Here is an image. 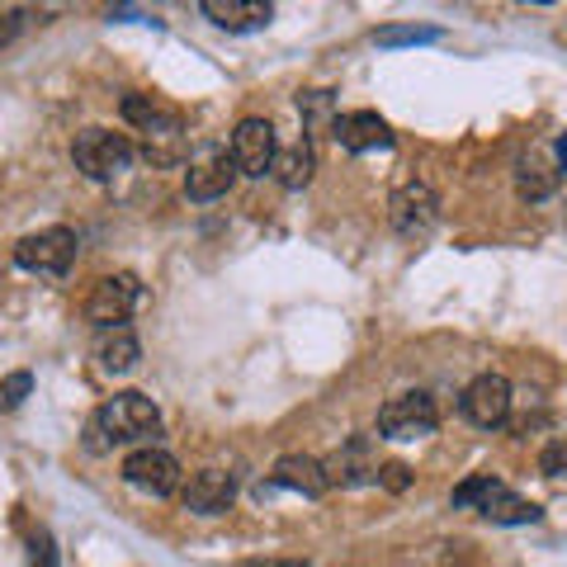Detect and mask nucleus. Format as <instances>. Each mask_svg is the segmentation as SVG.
<instances>
[{
	"instance_id": "nucleus-1",
	"label": "nucleus",
	"mask_w": 567,
	"mask_h": 567,
	"mask_svg": "<svg viewBox=\"0 0 567 567\" xmlns=\"http://www.w3.org/2000/svg\"><path fill=\"white\" fill-rule=\"evenodd\" d=\"M162 435V412H156L152 398L142 393H114L110 402L100 406L85 425V450L91 454H104L114 445H152V440Z\"/></svg>"
},
{
	"instance_id": "nucleus-2",
	"label": "nucleus",
	"mask_w": 567,
	"mask_h": 567,
	"mask_svg": "<svg viewBox=\"0 0 567 567\" xmlns=\"http://www.w3.org/2000/svg\"><path fill=\"white\" fill-rule=\"evenodd\" d=\"M133 142L123 133H110V128H85L76 133V142H71V162H76V171L85 175V181H114V175H123L133 166Z\"/></svg>"
},
{
	"instance_id": "nucleus-3",
	"label": "nucleus",
	"mask_w": 567,
	"mask_h": 567,
	"mask_svg": "<svg viewBox=\"0 0 567 567\" xmlns=\"http://www.w3.org/2000/svg\"><path fill=\"white\" fill-rule=\"evenodd\" d=\"M76 260V233L71 227H43V233H29L14 241V265L29 275H48V279H62Z\"/></svg>"
},
{
	"instance_id": "nucleus-4",
	"label": "nucleus",
	"mask_w": 567,
	"mask_h": 567,
	"mask_svg": "<svg viewBox=\"0 0 567 567\" xmlns=\"http://www.w3.org/2000/svg\"><path fill=\"white\" fill-rule=\"evenodd\" d=\"M435 425H440V412L431 393H398L379 406L383 440H421V435H435Z\"/></svg>"
},
{
	"instance_id": "nucleus-5",
	"label": "nucleus",
	"mask_w": 567,
	"mask_h": 567,
	"mask_svg": "<svg viewBox=\"0 0 567 567\" xmlns=\"http://www.w3.org/2000/svg\"><path fill=\"white\" fill-rule=\"evenodd\" d=\"M237 175L241 171H237L227 147H199L189 156V171H185V199H194V204L223 199V194L237 185Z\"/></svg>"
},
{
	"instance_id": "nucleus-6",
	"label": "nucleus",
	"mask_w": 567,
	"mask_h": 567,
	"mask_svg": "<svg viewBox=\"0 0 567 567\" xmlns=\"http://www.w3.org/2000/svg\"><path fill=\"white\" fill-rule=\"evenodd\" d=\"M123 483L137 492H152V496H171V492H181V464L162 445H142L123 458Z\"/></svg>"
},
{
	"instance_id": "nucleus-7",
	"label": "nucleus",
	"mask_w": 567,
	"mask_h": 567,
	"mask_svg": "<svg viewBox=\"0 0 567 567\" xmlns=\"http://www.w3.org/2000/svg\"><path fill=\"white\" fill-rule=\"evenodd\" d=\"M142 303V284L137 275H110V279H100V289L85 298V317L100 327V331H110V327H128V312Z\"/></svg>"
},
{
	"instance_id": "nucleus-8",
	"label": "nucleus",
	"mask_w": 567,
	"mask_h": 567,
	"mask_svg": "<svg viewBox=\"0 0 567 567\" xmlns=\"http://www.w3.org/2000/svg\"><path fill=\"white\" fill-rule=\"evenodd\" d=\"M458 406H464V416L473 425H483V431H496V425H506L511 416V383L502 374H477L464 398H458Z\"/></svg>"
},
{
	"instance_id": "nucleus-9",
	"label": "nucleus",
	"mask_w": 567,
	"mask_h": 567,
	"mask_svg": "<svg viewBox=\"0 0 567 567\" xmlns=\"http://www.w3.org/2000/svg\"><path fill=\"white\" fill-rule=\"evenodd\" d=\"M275 156H279V142L275 128L265 118H241L237 133H233V162L241 175H270L275 171Z\"/></svg>"
},
{
	"instance_id": "nucleus-10",
	"label": "nucleus",
	"mask_w": 567,
	"mask_h": 567,
	"mask_svg": "<svg viewBox=\"0 0 567 567\" xmlns=\"http://www.w3.org/2000/svg\"><path fill=\"white\" fill-rule=\"evenodd\" d=\"M331 477H327V464L322 458H308V454H284L279 464L270 468V483L260 487L265 492H303V496H327Z\"/></svg>"
},
{
	"instance_id": "nucleus-11",
	"label": "nucleus",
	"mask_w": 567,
	"mask_h": 567,
	"mask_svg": "<svg viewBox=\"0 0 567 567\" xmlns=\"http://www.w3.org/2000/svg\"><path fill=\"white\" fill-rule=\"evenodd\" d=\"M233 496H237V477L223 473V468H199L181 487V502H185V511H194V516H218V511L233 506Z\"/></svg>"
},
{
	"instance_id": "nucleus-12",
	"label": "nucleus",
	"mask_w": 567,
	"mask_h": 567,
	"mask_svg": "<svg viewBox=\"0 0 567 567\" xmlns=\"http://www.w3.org/2000/svg\"><path fill=\"white\" fill-rule=\"evenodd\" d=\"M379 458L374 450H369V440L364 435H354L346 440V450H336L327 458V477L331 483H341V487H364V483H379Z\"/></svg>"
},
{
	"instance_id": "nucleus-13",
	"label": "nucleus",
	"mask_w": 567,
	"mask_h": 567,
	"mask_svg": "<svg viewBox=\"0 0 567 567\" xmlns=\"http://www.w3.org/2000/svg\"><path fill=\"white\" fill-rule=\"evenodd\" d=\"M331 137L341 142L346 152H374V147H388V142H393V128H388L374 110H354V114H336Z\"/></svg>"
},
{
	"instance_id": "nucleus-14",
	"label": "nucleus",
	"mask_w": 567,
	"mask_h": 567,
	"mask_svg": "<svg viewBox=\"0 0 567 567\" xmlns=\"http://www.w3.org/2000/svg\"><path fill=\"white\" fill-rule=\"evenodd\" d=\"M388 208H393V227L402 237H421L435 227V194L425 185H402Z\"/></svg>"
},
{
	"instance_id": "nucleus-15",
	"label": "nucleus",
	"mask_w": 567,
	"mask_h": 567,
	"mask_svg": "<svg viewBox=\"0 0 567 567\" xmlns=\"http://www.w3.org/2000/svg\"><path fill=\"white\" fill-rule=\"evenodd\" d=\"M199 10L227 33H251L275 20V6H265V0H204Z\"/></svg>"
},
{
	"instance_id": "nucleus-16",
	"label": "nucleus",
	"mask_w": 567,
	"mask_h": 567,
	"mask_svg": "<svg viewBox=\"0 0 567 567\" xmlns=\"http://www.w3.org/2000/svg\"><path fill=\"white\" fill-rule=\"evenodd\" d=\"M123 118L133 123V128L147 133V142H171V137H181V114L175 110H162L152 95H123Z\"/></svg>"
},
{
	"instance_id": "nucleus-17",
	"label": "nucleus",
	"mask_w": 567,
	"mask_h": 567,
	"mask_svg": "<svg viewBox=\"0 0 567 567\" xmlns=\"http://www.w3.org/2000/svg\"><path fill=\"white\" fill-rule=\"evenodd\" d=\"M95 354H100V364L110 369V374H128V369L142 360V346H137L133 327H110V331H100Z\"/></svg>"
},
{
	"instance_id": "nucleus-18",
	"label": "nucleus",
	"mask_w": 567,
	"mask_h": 567,
	"mask_svg": "<svg viewBox=\"0 0 567 567\" xmlns=\"http://www.w3.org/2000/svg\"><path fill=\"white\" fill-rule=\"evenodd\" d=\"M312 137H298L293 147H279V156H275V181L284 185V189H303L308 181H312Z\"/></svg>"
},
{
	"instance_id": "nucleus-19",
	"label": "nucleus",
	"mask_w": 567,
	"mask_h": 567,
	"mask_svg": "<svg viewBox=\"0 0 567 567\" xmlns=\"http://www.w3.org/2000/svg\"><path fill=\"white\" fill-rule=\"evenodd\" d=\"M516 189H520V199L539 204V199H548V194L558 189V171L548 166L544 156H520V166H516Z\"/></svg>"
},
{
	"instance_id": "nucleus-20",
	"label": "nucleus",
	"mask_w": 567,
	"mask_h": 567,
	"mask_svg": "<svg viewBox=\"0 0 567 567\" xmlns=\"http://www.w3.org/2000/svg\"><path fill=\"white\" fill-rule=\"evenodd\" d=\"M483 516H487L492 525H535V520H539V506L525 502V496H516L511 487H502V492H496L492 502L483 506Z\"/></svg>"
},
{
	"instance_id": "nucleus-21",
	"label": "nucleus",
	"mask_w": 567,
	"mask_h": 567,
	"mask_svg": "<svg viewBox=\"0 0 567 567\" xmlns=\"http://www.w3.org/2000/svg\"><path fill=\"white\" fill-rule=\"evenodd\" d=\"M502 487H506V483H496L492 473H473V477H464V483L454 487V506H458V511H483Z\"/></svg>"
},
{
	"instance_id": "nucleus-22",
	"label": "nucleus",
	"mask_w": 567,
	"mask_h": 567,
	"mask_svg": "<svg viewBox=\"0 0 567 567\" xmlns=\"http://www.w3.org/2000/svg\"><path fill=\"white\" fill-rule=\"evenodd\" d=\"M416 43H440V29H416V24L379 29V48H416Z\"/></svg>"
},
{
	"instance_id": "nucleus-23",
	"label": "nucleus",
	"mask_w": 567,
	"mask_h": 567,
	"mask_svg": "<svg viewBox=\"0 0 567 567\" xmlns=\"http://www.w3.org/2000/svg\"><path fill=\"white\" fill-rule=\"evenodd\" d=\"M298 114H303V123L312 133H322V118L336 123L331 114V91H308V95H298Z\"/></svg>"
},
{
	"instance_id": "nucleus-24",
	"label": "nucleus",
	"mask_w": 567,
	"mask_h": 567,
	"mask_svg": "<svg viewBox=\"0 0 567 567\" xmlns=\"http://www.w3.org/2000/svg\"><path fill=\"white\" fill-rule=\"evenodd\" d=\"M33 393V374L29 369H20V374H6L0 379V412H14L24 398Z\"/></svg>"
},
{
	"instance_id": "nucleus-25",
	"label": "nucleus",
	"mask_w": 567,
	"mask_h": 567,
	"mask_svg": "<svg viewBox=\"0 0 567 567\" xmlns=\"http://www.w3.org/2000/svg\"><path fill=\"white\" fill-rule=\"evenodd\" d=\"M539 473L544 477H567V440H554V445L539 454Z\"/></svg>"
},
{
	"instance_id": "nucleus-26",
	"label": "nucleus",
	"mask_w": 567,
	"mask_h": 567,
	"mask_svg": "<svg viewBox=\"0 0 567 567\" xmlns=\"http://www.w3.org/2000/svg\"><path fill=\"white\" fill-rule=\"evenodd\" d=\"M379 483H383L388 492H406V483H412V468L393 458V464H383V468H379Z\"/></svg>"
},
{
	"instance_id": "nucleus-27",
	"label": "nucleus",
	"mask_w": 567,
	"mask_h": 567,
	"mask_svg": "<svg viewBox=\"0 0 567 567\" xmlns=\"http://www.w3.org/2000/svg\"><path fill=\"white\" fill-rule=\"evenodd\" d=\"M33 567H62L58 563V548H52L48 535H33Z\"/></svg>"
},
{
	"instance_id": "nucleus-28",
	"label": "nucleus",
	"mask_w": 567,
	"mask_h": 567,
	"mask_svg": "<svg viewBox=\"0 0 567 567\" xmlns=\"http://www.w3.org/2000/svg\"><path fill=\"white\" fill-rule=\"evenodd\" d=\"M237 567H308V558H241Z\"/></svg>"
},
{
	"instance_id": "nucleus-29",
	"label": "nucleus",
	"mask_w": 567,
	"mask_h": 567,
	"mask_svg": "<svg viewBox=\"0 0 567 567\" xmlns=\"http://www.w3.org/2000/svg\"><path fill=\"white\" fill-rule=\"evenodd\" d=\"M558 162H563V171H567V133L558 137Z\"/></svg>"
}]
</instances>
